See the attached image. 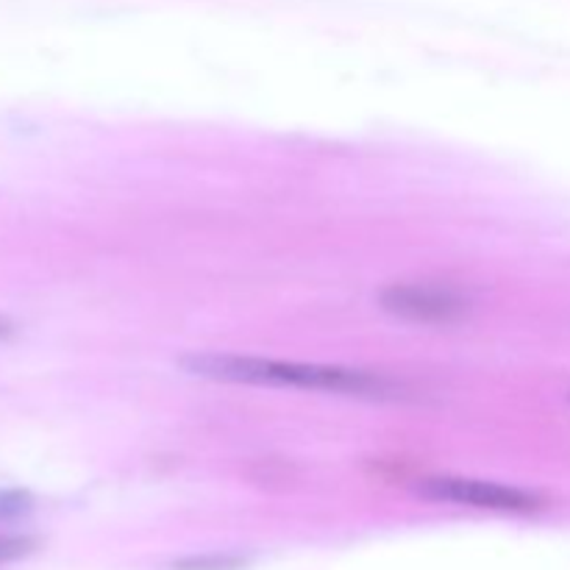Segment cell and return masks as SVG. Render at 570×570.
<instances>
[{
	"label": "cell",
	"mask_w": 570,
	"mask_h": 570,
	"mask_svg": "<svg viewBox=\"0 0 570 570\" xmlns=\"http://www.w3.org/2000/svg\"><path fill=\"white\" fill-rule=\"evenodd\" d=\"M189 376L226 384H256V387H293L312 393L345 395L360 401L406 399L404 384L373 371L345 365H317V362L262 360L245 354H189L178 360Z\"/></svg>",
	"instance_id": "cell-1"
},
{
	"label": "cell",
	"mask_w": 570,
	"mask_h": 570,
	"mask_svg": "<svg viewBox=\"0 0 570 570\" xmlns=\"http://www.w3.org/2000/svg\"><path fill=\"white\" fill-rule=\"evenodd\" d=\"M387 315L423 326H449L471 312V298L440 282H395L379 293Z\"/></svg>",
	"instance_id": "cell-2"
},
{
	"label": "cell",
	"mask_w": 570,
	"mask_h": 570,
	"mask_svg": "<svg viewBox=\"0 0 570 570\" xmlns=\"http://www.w3.org/2000/svg\"><path fill=\"white\" fill-rule=\"evenodd\" d=\"M417 493L429 501H445V504L476 507V510L493 512H534L543 507V499L529 493V490L468 476L423 479V482L417 484Z\"/></svg>",
	"instance_id": "cell-3"
},
{
	"label": "cell",
	"mask_w": 570,
	"mask_h": 570,
	"mask_svg": "<svg viewBox=\"0 0 570 570\" xmlns=\"http://www.w3.org/2000/svg\"><path fill=\"white\" fill-rule=\"evenodd\" d=\"M245 562L239 557L228 554H200V557H187V560H178L176 570H237Z\"/></svg>",
	"instance_id": "cell-4"
},
{
	"label": "cell",
	"mask_w": 570,
	"mask_h": 570,
	"mask_svg": "<svg viewBox=\"0 0 570 570\" xmlns=\"http://www.w3.org/2000/svg\"><path fill=\"white\" fill-rule=\"evenodd\" d=\"M33 499L26 490H0V521H14V518L31 512Z\"/></svg>",
	"instance_id": "cell-5"
}]
</instances>
